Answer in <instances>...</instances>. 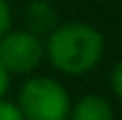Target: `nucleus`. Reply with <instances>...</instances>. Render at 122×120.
Segmentation results:
<instances>
[{"mask_svg": "<svg viewBox=\"0 0 122 120\" xmlns=\"http://www.w3.org/2000/svg\"><path fill=\"white\" fill-rule=\"evenodd\" d=\"M0 120H23V113L18 111L16 102L2 98L0 100Z\"/></svg>", "mask_w": 122, "mask_h": 120, "instance_id": "6", "label": "nucleus"}, {"mask_svg": "<svg viewBox=\"0 0 122 120\" xmlns=\"http://www.w3.org/2000/svg\"><path fill=\"white\" fill-rule=\"evenodd\" d=\"M70 93L59 79L45 75H32L18 89L16 107L23 120H68Z\"/></svg>", "mask_w": 122, "mask_h": 120, "instance_id": "2", "label": "nucleus"}, {"mask_svg": "<svg viewBox=\"0 0 122 120\" xmlns=\"http://www.w3.org/2000/svg\"><path fill=\"white\" fill-rule=\"evenodd\" d=\"M11 7H9L7 0H0V36H5L9 30H11Z\"/></svg>", "mask_w": 122, "mask_h": 120, "instance_id": "8", "label": "nucleus"}, {"mask_svg": "<svg viewBox=\"0 0 122 120\" xmlns=\"http://www.w3.org/2000/svg\"><path fill=\"white\" fill-rule=\"evenodd\" d=\"M68 120H115V111L109 98L100 93H86L70 104Z\"/></svg>", "mask_w": 122, "mask_h": 120, "instance_id": "5", "label": "nucleus"}, {"mask_svg": "<svg viewBox=\"0 0 122 120\" xmlns=\"http://www.w3.org/2000/svg\"><path fill=\"white\" fill-rule=\"evenodd\" d=\"M9 86H11V77H9V73L5 70L2 66H0V100H2V98H7Z\"/></svg>", "mask_w": 122, "mask_h": 120, "instance_id": "9", "label": "nucleus"}, {"mask_svg": "<svg viewBox=\"0 0 122 120\" xmlns=\"http://www.w3.org/2000/svg\"><path fill=\"white\" fill-rule=\"evenodd\" d=\"M45 61V43L27 30H9L0 36V66L14 75L32 77Z\"/></svg>", "mask_w": 122, "mask_h": 120, "instance_id": "3", "label": "nucleus"}, {"mask_svg": "<svg viewBox=\"0 0 122 120\" xmlns=\"http://www.w3.org/2000/svg\"><path fill=\"white\" fill-rule=\"evenodd\" d=\"M45 59L66 77H81L95 70L106 52L104 34L91 23H59V27L43 41Z\"/></svg>", "mask_w": 122, "mask_h": 120, "instance_id": "1", "label": "nucleus"}, {"mask_svg": "<svg viewBox=\"0 0 122 120\" xmlns=\"http://www.w3.org/2000/svg\"><path fill=\"white\" fill-rule=\"evenodd\" d=\"M23 18H25V30L39 39H43V36L48 39L59 27V14L48 0H30L25 5Z\"/></svg>", "mask_w": 122, "mask_h": 120, "instance_id": "4", "label": "nucleus"}, {"mask_svg": "<svg viewBox=\"0 0 122 120\" xmlns=\"http://www.w3.org/2000/svg\"><path fill=\"white\" fill-rule=\"evenodd\" d=\"M111 91H113V95L122 102V59H118V63L111 70Z\"/></svg>", "mask_w": 122, "mask_h": 120, "instance_id": "7", "label": "nucleus"}]
</instances>
